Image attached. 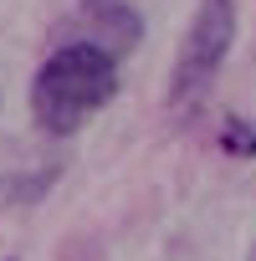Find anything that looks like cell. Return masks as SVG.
Masks as SVG:
<instances>
[{
	"label": "cell",
	"instance_id": "obj_1",
	"mask_svg": "<svg viewBox=\"0 0 256 261\" xmlns=\"http://www.w3.org/2000/svg\"><path fill=\"white\" fill-rule=\"evenodd\" d=\"M118 97V57L92 41H57V51L31 77V118L36 128L67 139Z\"/></svg>",
	"mask_w": 256,
	"mask_h": 261
},
{
	"label": "cell",
	"instance_id": "obj_2",
	"mask_svg": "<svg viewBox=\"0 0 256 261\" xmlns=\"http://www.w3.org/2000/svg\"><path fill=\"white\" fill-rule=\"evenodd\" d=\"M231 46H236V0H200V11L185 31V46L174 57V72H169V102L195 108L220 77Z\"/></svg>",
	"mask_w": 256,
	"mask_h": 261
},
{
	"label": "cell",
	"instance_id": "obj_3",
	"mask_svg": "<svg viewBox=\"0 0 256 261\" xmlns=\"http://www.w3.org/2000/svg\"><path fill=\"white\" fill-rule=\"evenodd\" d=\"M57 41H92L108 57H128L144 41V16L128 0H77L72 16L57 26Z\"/></svg>",
	"mask_w": 256,
	"mask_h": 261
},
{
	"label": "cell",
	"instance_id": "obj_4",
	"mask_svg": "<svg viewBox=\"0 0 256 261\" xmlns=\"http://www.w3.org/2000/svg\"><path fill=\"white\" fill-rule=\"evenodd\" d=\"M220 144H225V149H241V154H256V134H241V123H225Z\"/></svg>",
	"mask_w": 256,
	"mask_h": 261
},
{
	"label": "cell",
	"instance_id": "obj_5",
	"mask_svg": "<svg viewBox=\"0 0 256 261\" xmlns=\"http://www.w3.org/2000/svg\"><path fill=\"white\" fill-rule=\"evenodd\" d=\"M246 261H256V246H251V256H246Z\"/></svg>",
	"mask_w": 256,
	"mask_h": 261
}]
</instances>
